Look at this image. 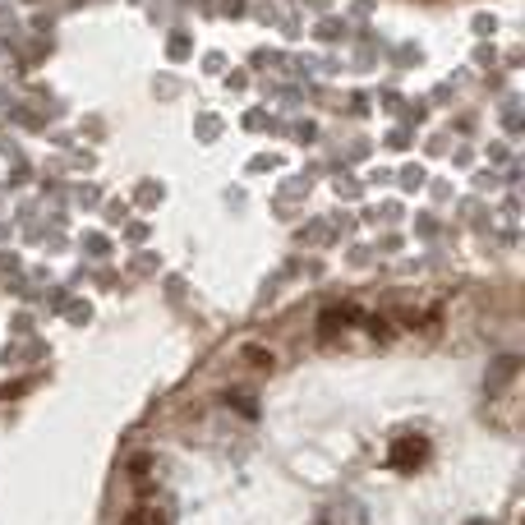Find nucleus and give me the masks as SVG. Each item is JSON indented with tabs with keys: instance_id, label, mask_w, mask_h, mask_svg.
<instances>
[{
	"instance_id": "obj_1",
	"label": "nucleus",
	"mask_w": 525,
	"mask_h": 525,
	"mask_svg": "<svg viewBox=\"0 0 525 525\" xmlns=\"http://www.w3.org/2000/svg\"><path fill=\"white\" fill-rule=\"evenodd\" d=\"M425 456H429V443L419 438V434H406V438H396V443H392L387 465H392V470H401V475H410L415 465H425Z\"/></svg>"
},
{
	"instance_id": "obj_2",
	"label": "nucleus",
	"mask_w": 525,
	"mask_h": 525,
	"mask_svg": "<svg viewBox=\"0 0 525 525\" xmlns=\"http://www.w3.org/2000/svg\"><path fill=\"white\" fill-rule=\"evenodd\" d=\"M346 323H355V309H328V313H323L319 337H323V341H332V337H337V328H346Z\"/></svg>"
},
{
	"instance_id": "obj_3",
	"label": "nucleus",
	"mask_w": 525,
	"mask_h": 525,
	"mask_svg": "<svg viewBox=\"0 0 525 525\" xmlns=\"http://www.w3.org/2000/svg\"><path fill=\"white\" fill-rule=\"evenodd\" d=\"M244 355H249V364H258V369H272V350H262V346H249Z\"/></svg>"
}]
</instances>
